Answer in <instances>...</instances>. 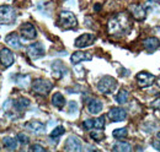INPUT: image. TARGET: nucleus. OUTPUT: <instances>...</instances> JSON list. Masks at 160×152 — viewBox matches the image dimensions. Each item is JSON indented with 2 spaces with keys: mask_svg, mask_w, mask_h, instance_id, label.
<instances>
[{
  "mask_svg": "<svg viewBox=\"0 0 160 152\" xmlns=\"http://www.w3.org/2000/svg\"><path fill=\"white\" fill-rule=\"evenodd\" d=\"M16 139H18V141L22 144V145H26V144H28V141H30V139H28V136L26 135V134H18V136H16Z\"/></svg>",
  "mask_w": 160,
  "mask_h": 152,
  "instance_id": "28",
  "label": "nucleus"
},
{
  "mask_svg": "<svg viewBox=\"0 0 160 152\" xmlns=\"http://www.w3.org/2000/svg\"><path fill=\"white\" fill-rule=\"evenodd\" d=\"M57 26H59L63 30H73L78 26L77 16L72 11H62L58 16Z\"/></svg>",
  "mask_w": 160,
  "mask_h": 152,
  "instance_id": "2",
  "label": "nucleus"
},
{
  "mask_svg": "<svg viewBox=\"0 0 160 152\" xmlns=\"http://www.w3.org/2000/svg\"><path fill=\"white\" fill-rule=\"evenodd\" d=\"M30 104H31V102H30L28 98H26V97H20V98H18V99L14 102V108H15L16 111H19V112H22V111L27 109V108L30 107Z\"/></svg>",
  "mask_w": 160,
  "mask_h": 152,
  "instance_id": "20",
  "label": "nucleus"
},
{
  "mask_svg": "<svg viewBox=\"0 0 160 152\" xmlns=\"http://www.w3.org/2000/svg\"><path fill=\"white\" fill-rule=\"evenodd\" d=\"M16 20V10L10 5L0 6V25H10Z\"/></svg>",
  "mask_w": 160,
  "mask_h": 152,
  "instance_id": "5",
  "label": "nucleus"
},
{
  "mask_svg": "<svg viewBox=\"0 0 160 152\" xmlns=\"http://www.w3.org/2000/svg\"><path fill=\"white\" fill-rule=\"evenodd\" d=\"M65 133V129H64V126H62V125H59V126H57L52 133H51V137L52 139H57V137H59V136H62L63 134Z\"/></svg>",
  "mask_w": 160,
  "mask_h": 152,
  "instance_id": "27",
  "label": "nucleus"
},
{
  "mask_svg": "<svg viewBox=\"0 0 160 152\" xmlns=\"http://www.w3.org/2000/svg\"><path fill=\"white\" fill-rule=\"evenodd\" d=\"M30 151H36V152H44L46 151V149L43 147V146H41L38 144H36V145H32L31 147H30Z\"/></svg>",
  "mask_w": 160,
  "mask_h": 152,
  "instance_id": "31",
  "label": "nucleus"
},
{
  "mask_svg": "<svg viewBox=\"0 0 160 152\" xmlns=\"http://www.w3.org/2000/svg\"><path fill=\"white\" fill-rule=\"evenodd\" d=\"M143 45L148 53H154L157 49L160 48V40L157 37H149L144 39Z\"/></svg>",
  "mask_w": 160,
  "mask_h": 152,
  "instance_id": "15",
  "label": "nucleus"
},
{
  "mask_svg": "<svg viewBox=\"0 0 160 152\" xmlns=\"http://www.w3.org/2000/svg\"><path fill=\"white\" fill-rule=\"evenodd\" d=\"M116 101H117L120 104L126 103V102L128 101V91H127V90H124V88L120 90V92L116 95Z\"/></svg>",
  "mask_w": 160,
  "mask_h": 152,
  "instance_id": "25",
  "label": "nucleus"
},
{
  "mask_svg": "<svg viewBox=\"0 0 160 152\" xmlns=\"http://www.w3.org/2000/svg\"><path fill=\"white\" fill-rule=\"evenodd\" d=\"M103 108V104L100 99L98 98H91L88 102V111L90 114H99Z\"/></svg>",
  "mask_w": 160,
  "mask_h": 152,
  "instance_id": "17",
  "label": "nucleus"
},
{
  "mask_svg": "<svg viewBox=\"0 0 160 152\" xmlns=\"http://www.w3.org/2000/svg\"><path fill=\"white\" fill-rule=\"evenodd\" d=\"M129 11L132 14V16L138 21H143L145 20L147 16V11H145V7L142 6V5H137V4H133L129 6Z\"/></svg>",
  "mask_w": 160,
  "mask_h": 152,
  "instance_id": "14",
  "label": "nucleus"
},
{
  "mask_svg": "<svg viewBox=\"0 0 160 152\" xmlns=\"http://www.w3.org/2000/svg\"><path fill=\"white\" fill-rule=\"evenodd\" d=\"M14 61H15L14 53L9 48H1L0 49V63L5 69L10 68L14 64Z\"/></svg>",
  "mask_w": 160,
  "mask_h": 152,
  "instance_id": "10",
  "label": "nucleus"
},
{
  "mask_svg": "<svg viewBox=\"0 0 160 152\" xmlns=\"http://www.w3.org/2000/svg\"><path fill=\"white\" fill-rule=\"evenodd\" d=\"M132 31V21L126 12H120L112 16L107 22V32L112 37H122Z\"/></svg>",
  "mask_w": 160,
  "mask_h": 152,
  "instance_id": "1",
  "label": "nucleus"
},
{
  "mask_svg": "<svg viewBox=\"0 0 160 152\" xmlns=\"http://www.w3.org/2000/svg\"><path fill=\"white\" fill-rule=\"evenodd\" d=\"M82 128H84L85 130H91V129H94V128H92V119H86V120H84V121H82Z\"/></svg>",
  "mask_w": 160,
  "mask_h": 152,
  "instance_id": "30",
  "label": "nucleus"
},
{
  "mask_svg": "<svg viewBox=\"0 0 160 152\" xmlns=\"http://www.w3.org/2000/svg\"><path fill=\"white\" fill-rule=\"evenodd\" d=\"M91 59H92V55L90 53H86V52H82V50H78V52H75V53L72 54L70 61L74 65H77V64H79L81 61H89Z\"/></svg>",
  "mask_w": 160,
  "mask_h": 152,
  "instance_id": "16",
  "label": "nucleus"
},
{
  "mask_svg": "<svg viewBox=\"0 0 160 152\" xmlns=\"http://www.w3.org/2000/svg\"><path fill=\"white\" fill-rule=\"evenodd\" d=\"M18 139H14V137H4L2 140V144H4V147L10 150V151H14L18 149Z\"/></svg>",
  "mask_w": 160,
  "mask_h": 152,
  "instance_id": "22",
  "label": "nucleus"
},
{
  "mask_svg": "<svg viewBox=\"0 0 160 152\" xmlns=\"http://www.w3.org/2000/svg\"><path fill=\"white\" fill-rule=\"evenodd\" d=\"M73 111H78V104H77V102H70L69 103V113H72Z\"/></svg>",
  "mask_w": 160,
  "mask_h": 152,
  "instance_id": "32",
  "label": "nucleus"
},
{
  "mask_svg": "<svg viewBox=\"0 0 160 152\" xmlns=\"http://www.w3.org/2000/svg\"><path fill=\"white\" fill-rule=\"evenodd\" d=\"M136 80H137V83L139 85V87L147 88V87H150L154 83L155 77L150 73H148V71H140L136 76Z\"/></svg>",
  "mask_w": 160,
  "mask_h": 152,
  "instance_id": "7",
  "label": "nucleus"
},
{
  "mask_svg": "<svg viewBox=\"0 0 160 152\" xmlns=\"http://www.w3.org/2000/svg\"><path fill=\"white\" fill-rule=\"evenodd\" d=\"M53 88V85L49 80L46 78H36L32 82V91L36 92L37 95L46 96L48 95Z\"/></svg>",
  "mask_w": 160,
  "mask_h": 152,
  "instance_id": "4",
  "label": "nucleus"
},
{
  "mask_svg": "<svg viewBox=\"0 0 160 152\" xmlns=\"http://www.w3.org/2000/svg\"><path fill=\"white\" fill-rule=\"evenodd\" d=\"M94 9H95V11H100V10H101V5H100V4H96Z\"/></svg>",
  "mask_w": 160,
  "mask_h": 152,
  "instance_id": "33",
  "label": "nucleus"
},
{
  "mask_svg": "<svg viewBox=\"0 0 160 152\" xmlns=\"http://www.w3.org/2000/svg\"><path fill=\"white\" fill-rule=\"evenodd\" d=\"M90 136H91V139H94L95 141H101V140L105 137V135L101 133V131H91Z\"/></svg>",
  "mask_w": 160,
  "mask_h": 152,
  "instance_id": "29",
  "label": "nucleus"
},
{
  "mask_svg": "<svg viewBox=\"0 0 160 152\" xmlns=\"http://www.w3.org/2000/svg\"><path fill=\"white\" fill-rule=\"evenodd\" d=\"M155 81H157V86L160 88V76L158 77V78H155Z\"/></svg>",
  "mask_w": 160,
  "mask_h": 152,
  "instance_id": "34",
  "label": "nucleus"
},
{
  "mask_svg": "<svg viewBox=\"0 0 160 152\" xmlns=\"http://www.w3.org/2000/svg\"><path fill=\"white\" fill-rule=\"evenodd\" d=\"M98 90L102 95H111L117 88V80L110 75H106L101 77L100 81L98 82Z\"/></svg>",
  "mask_w": 160,
  "mask_h": 152,
  "instance_id": "3",
  "label": "nucleus"
},
{
  "mask_svg": "<svg viewBox=\"0 0 160 152\" xmlns=\"http://www.w3.org/2000/svg\"><path fill=\"white\" fill-rule=\"evenodd\" d=\"M64 150L65 151H82V142L80 140L78 136L75 135H72L67 139L65 141V145H64Z\"/></svg>",
  "mask_w": 160,
  "mask_h": 152,
  "instance_id": "9",
  "label": "nucleus"
},
{
  "mask_svg": "<svg viewBox=\"0 0 160 152\" xmlns=\"http://www.w3.org/2000/svg\"><path fill=\"white\" fill-rule=\"evenodd\" d=\"M92 128L96 130H102L105 128V116L103 115L92 119Z\"/></svg>",
  "mask_w": 160,
  "mask_h": 152,
  "instance_id": "24",
  "label": "nucleus"
},
{
  "mask_svg": "<svg viewBox=\"0 0 160 152\" xmlns=\"http://www.w3.org/2000/svg\"><path fill=\"white\" fill-rule=\"evenodd\" d=\"M44 47L41 44L40 42H36V43H32L27 47L26 49V53L27 55L31 58L32 60H36V59H40L44 55Z\"/></svg>",
  "mask_w": 160,
  "mask_h": 152,
  "instance_id": "6",
  "label": "nucleus"
},
{
  "mask_svg": "<svg viewBox=\"0 0 160 152\" xmlns=\"http://www.w3.org/2000/svg\"><path fill=\"white\" fill-rule=\"evenodd\" d=\"M112 151H120V152H129L132 151V147L128 142H123V141H120V142H116L112 147Z\"/></svg>",
  "mask_w": 160,
  "mask_h": 152,
  "instance_id": "23",
  "label": "nucleus"
},
{
  "mask_svg": "<svg viewBox=\"0 0 160 152\" xmlns=\"http://www.w3.org/2000/svg\"><path fill=\"white\" fill-rule=\"evenodd\" d=\"M127 129L126 128H120V129H116V130H113L112 131V136L115 137V139H123V137H126L127 136Z\"/></svg>",
  "mask_w": 160,
  "mask_h": 152,
  "instance_id": "26",
  "label": "nucleus"
},
{
  "mask_svg": "<svg viewBox=\"0 0 160 152\" xmlns=\"http://www.w3.org/2000/svg\"><path fill=\"white\" fill-rule=\"evenodd\" d=\"M5 42H6L8 45H10V47L14 48V49H20L21 48L20 38H19V36H18L15 32L9 33V35L5 37Z\"/></svg>",
  "mask_w": 160,
  "mask_h": 152,
  "instance_id": "19",
  "label": "nucleus"
},
{
  "mask_svg": "<svg viewBox=\"0 0 160 152\" xmlns=\"http://www.w3.org/2000/svg\"><path fill=\"white\" fill-rule=\"evenodd\" d=\"M52 104L57 108H63L65 106V98L64 96L59 93V92H56L54 95L52 96Z\"/></svg>",
  "mask_w": 160,
  "mask_h": 152,
  "instance_id": "21",
  "label": "nucleus"
},
{
  "mask_svg": "<svg viewBox=\"0 0 160 152\" xmlns=\"http://www.w3.org/2000/svg\"><path fill=\"white\" fill-rule=\"evenodd\" d=\"M95 42V36L91 35V33H82L80 35L79 37L74 40V45L79 49H82V48H86V47H90Z\"/></svg>",
  "mask_w": 160,
  "mask_h": 152,
  "instance_id": "8",
  "label": "nucleus"
},
{
  "mask_svg": "<svg viewBox=\"0 0 160 152\" xmlns=\"http://www.w3.org/2000/svg\"><path fill=\"white\" fill-rule=\"evenodd\" d=\"M157 139L160 141V131H159V133H157Z\"/></svg>",
  "mask_w": 160,
  "mask_h": 152,
  "instance_id": "35",
  "label": "nucleus"
},
{
  "mask_svg": "<svg viewBox=\"0 0 160 152\" xmlns=\"http://www.w3.org/2000/svg\"><path fill=\"white\" fill-rule=\"evenodd\" d=\"M52 73H53V75H54L56 78H62L63 76L67 74V68H65V65L62 61L57 60V61H54L52 64Z\"/></svg>",
  "mask_w": 160,
  "mask_h": 152,
  "instance_id": "18",
  "label": "nucleus"
},
{
  "mask_svg": "<svg viewBox=\"0 0 160 152\" xmlns=\"http://www.w3.org/2000/svg\"><path fill=\"white\" fill-rule=\"evenodd\" d=\"M25 128H26L28 131L36 134V135H41V134H43L46 131V125H44L43 123L38 121V120H32V121L26 123Z\"/></svg>",
  "mask_w": 160,
  "mask_h": 152,
  "instance_id": "13",
  "label": "nucleus"
},
{
  "mask_svg": "<svg viewBox=\"0 0 160 152\" xmlns=\"http://www.w3.org/2000/svg\"><path fill=\"white\" fill-rule=\"evenodd\" d=\"M108 118L112 120V121H122L127 118V112L123 109V108H120V107H113L108 111Z\"/></svg>",
  "mask_w": 160,
  "mask_h": 152,
  "instance_id": "12",
  "label": "nucleus"
},
{
  "mask_svg": "<svg viewBox=\"0 0 160 152\" xmlns=\"http://www.w3.org/2000/svg\"><path fill=\"white\" fill-rule=\"evenodd\" d=\"M20 32L25 39H35L37 37V31H36L35 26L32 23H30V22H26V23H23L21 26Z\"/></svg>",
  "mask_w": 160,
  "mask_h": 152,
  "instance_id": "11",
  "label": "nucleus"
}]
</instances>
